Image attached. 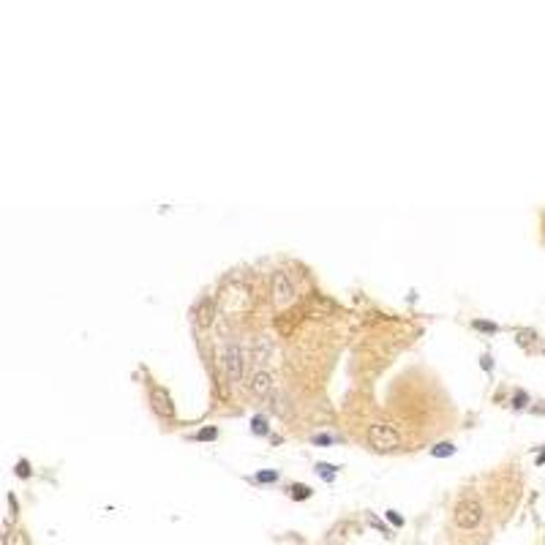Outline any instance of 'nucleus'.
<instances>
[{
	"label": "nucleus",
	"instance_id": "obj_7",
	"mask_svg": "<svg viewBox=\"0 0 545 545\" xmlns=\"http://www.w3.org/2000/svg\"><path fill=\"white\" fill-rule=\"evenodd\" d=\"M3 545H28V534H25V529L6 526V532H3Z\"/></svg>",
	"mask_w": 545,
	"mask_h": 545
},
{
	"label": "nucleus",
	"instance_id": "obj_18",
	"mask_svg": "<svg viewBox=\"0 0 545 545\" xmlns=\"http://www.w3.org/2000/svg\"><path fill=\"white\" fill-rule=\"evenodd\" d=\"M534 338H537L534 330H521V333H518V344H532Z\"/></svg>",
	"mask_w": 545,
	"mask_h": 545
},
{
	"label": "nucleus",
	"instance_id": "obj_19",
	"mask_svg": "<svg viewBox=\"0 0 545 545\" xmlns=\"http://www.w3.org/2000/svg\"><path fill=\"white\" fill-rule=\"evenodd\" d=\"M311 442H314V445H333L335 436H330V433H317V436H314Z\"/></svg>",
	"mask_w": 545,
	"mask_h": 545
},
{
	"label": "nucleus",
	"instance_id": "obj_20",
	"mask_svg": "<svg viewBox=\"0 0 545 545\" xmlns=\"http://www.w3.org/2000/svg\"><path fill=\"white\" fill-rule=\"evenodd\" d=\"M17 475H19V477H30V461H25V458H22V461L17 463Z\"/></svg>",
	"mask_w": 545,
	"mask_h": 545
},
{
	"label": "nucleus",
	"instance_id": "obj_15",
	"mask_svg": "<svg viewBox=\"0 0 545 545\" xmlns=\"http://www.w3.org/2000/svg\"><path fill=\"white\" fill-rule=\"evenodd\" d=\"M251 428H254V433H262V436H265L267 431H270V428H267V420H265L262 414H256L254 420H251Z\"/></svg>",
	"mask_w": 545,
	"mask_h": 545
},
{
	"label": "nucleus",
	"instance_id": "obj_2",
	"mask_svg": "<svg viewBox=\"0 0 545 545\" xmlns=\"http://www.w3.org/2000/svg\"><path fill=\"white\" fill-rule=\"evenodd\" d=\"M485 518V507L477 499H461L455 504V526L458 529H477Z\"/></svg>",
	"mask_w": 545,
	"mask_h": 545
},
{
	"label": "nucleus",
	"instance_id": "obj_10",
	"mask_svg": "<svg viewBox=\"0 0 545 545\" xmlns=\"http://www.w3.org/2000/svg\"><path fill=\"white\" fill-rule=\"evenodd\" d=\"M455 453V445L453 442H439L436 447H431V455L433 458H447V455H453Z\"/></svg>",
	"mask_w": 545,
	"mask_h": 545
},
{
	"label": "nucleus",
	"instance_id": "obj_9",
	"mask_svg": "<svg viewBox=\"0 0 545 545\" xmlns=\"http://www.w3.org/2000/svg\"><path fill=\"white\" fill-rule=\"evenodd\" d=\"M346 532H349V524H346V521H338V524L327 532L325 542H327V545H338V542H341L344 537H346Z\"/></svg>",
	"mask_w": 545,
	"mask_h": 545
},
{
	"label": "nucleus",
	"instance_id": "obj_5",
	"mask_svg": "<svg viewBox=\"0 0 545 545\" xmlns=\"http://www.w3.org/2000/svg\"><path fill=\"white\" fill-rule=\"evenodd\" d=\"M150 401H153V412L161 417H175V404H172L169 393L164 387H153L150 390Z\"/></svg>",
	"mask_w": 545,
	"mask_h": 545
},
{
	"label": "nucleus",
	"instance_id": "obj_4",
	"mask_svg": "<svg viewBox=\"0 0 545 545\" xmlns=\"http://www.w3.org/2000/svg\"><path fill=\"white\" fill-rule=\"evenodd\" d=\"M270 287H273V303L278 308H289L295 303V287H292L289 275L283 270H275L273 278H270Z\"/></svg>",
	"mask_w": 545,
	"mask_h": 545
},
{
	"label": "nucleus",
	"instance_id": "obj_24",
	"mask_svg": "<svg viewBox=\"0 0 545 545\" xmlns=\"http://www.w3.org/2000/svg\"><path fill=\"white\" fill-rule=\"evenodd\" d=\"M542 463H545V450H542L540 455H537V466H542Z\"/></svg>",
	"mask_w": 545,
	"mask_h": 545
},
{
	"label": "nucleus",
	"instance_id": "obj_23",
	"mask_svg": "<svg viewBox=\"0 0 545 545\" xmlns=\"http://www.w3.org/2000/svg\"><path fill=\"white\" fill-rule=\"evenodd\" d=\"M483 368H485V371L494 368V362H491V357H488V354H483Z\"/></svg>",
	"mask_w": 545,
	"mask_h": 545
},
{
	"label": "nucleus",
	"instance_id": "obj_6",
	"mask_svg": "<svg viewBox=\"0 0 545 545\" xmlns=\"http://www.w3.org/2000/svg\"><path fill=\"white\" fill-rule=\"evenodd\" d=\"M273 387H275V382H273L270 371H256V374L251 376V382H248V390L254 393V396H262V398L270 396Z\"/></svg>",
	"mask_w": 545,
	"mask_h": 545
},
{
	"label": "nucleus",
	"instance_id": "obj_14",
	"mask_svg": "<svg viewBox=\"0 0 545 545\" xmlns=\"http://www.w3.org/2000/svg\"><path fill=\"white\" fill-rule=\"evenodd\" d=\"M218 439V428L216 425H207V428H202L199 433H196V442H213Z\"/></svg>",
	"mask_w": 545,
	"mask_h": 545
},
{
	"label": "nucleus",
	"instance_id": "obj_17",
	"mask_svg": "<svg viewBox=\"0 0 545 545\" xmlns=\"http://www.w3.org/2000/svg\"><path fill=\"white\" fill-rule=\"evenodd\" d=\"M278 480V472H259L256 475V483H275Z\"/></svg>",
	"mask_w": 545,
	"mask_h": 545
},
{
	"label": "nucleus",
	"instance_id": "obj_8",
	"mask_svg": "<svg viewBox=\"0 0 545 545\" xmlns=\"http://www.w3.org/2000/svg\"><path fill=\"white\" fill-rule=\"evenodd\" d=\"M194 314L199 317V325H210V322H213V300L210 297H202L199 303H196Z\"/></svg>",
	"mask_w": 545,
	"mask_h": 545
},
{
	"label": "nucleus",
	"instance_id": "obj_21",
	"mask_svg": "<svg viewBox=\"0 0 545 545\" xmlns=\"http://www.w3.org/2000/svg\"><path fill=\"white\" fill-rule=\"evenodd\" d=\"M526 401H529L526 393H515V398H512V406H515V409H524V406H526Z\"/></svg>",
	"mask_w": 545,
	"mask_h": 545
},
{
	"label": "nucleus",
	"instance_id": "obj_11",
	"mask_svg": "<svg viewBox=\"0 0 545 545\" xmlns=\"http://www.w3.org/2000/svg\"><path fill=\"white\" fill-rule=\"evenodd\" d=\"M311 494H314V491H311L308 485H303V483H295V485H292V499H295V502L311 499Z\"/></svg>",
	"mask_w": 545,
	"mask_h": 545
},
{
	"label": "nucleus",
	"instance_id": "obj_3",
	"mask_svg": "<svg viewBox=\"0 0 545 545\" xmlns=\"http://www.w3.org/2000/svg\"><path fill=\"white\" fill-rule=\"evenodd\" d=\"M224 368L232 382H240L243 374H246V349L240 344H226L224 349Z\"/></svg>",
	"mask_w": 545,
	"mask_h": 545
},
{
	"label": "nucleus",
	"instance_id": "obj_12",
	"mask_svg": "<svg viewBox=\"0 0 545 545\" xmlns=\"http://www.w3.org/2000/svg\"><path fill=\"white\" fill-rule=\"evenodd\" d=\"M254 349H256V360H265L267 354L273 352V344H270V338H256V346H254Z\"/></svg>",
	"mask_w": 545,
	"mask_h": 545
},
{
	"label": "nucleus",
	"instance_id": "obj_16",
	"mask_svg": "<svg viewBox=\"0 0 545 545\" xmlns=\"http://www.w3.org/2000/svg\"><path fill=\"white\" fill-rule=\"evenodd\" d=\"M472 325H475L477 330H483V333H496V330H499V327L494 325V322H483V319H475Z\"/></svg>",
	"mask_w": 545,
	"mask_h": 545
},
{
	"label": "nucleus",
	"instance_id": "obj_13",
	"mask_svg": "<svg viewBox=\"0 0 545 545\" xmlns=\"http://www.w3.org/2000/svg\"><path fill=\"white\" fill-rule=\"evenodd\" d=\"M335 469H338V466H333V463H317V475L322 480H327V483H333V480H335Z\"/></svg>",
	"mask_w": 545,
	"mask_h": 545
},
{
	"label": "nucleus",
	"instance_id": "obj_22",
	"mask_svg": "<svg viewBox=\"0 0 545 545\" xmlns=\"http://www.w3.org/2000/svg\"><path fill=\"white\" fill-rule=\"evenodd\" d=\"M384 515H387V521H390L393 526H404V518H401L398 512H393V510H390V512H384Z\"/></svg>",
	"mask_w": 545,
	"mask_h": 545
},
{
	"label": "nucleus",
	"instance_id": "obj_1",
	"mask_svg": "<svg viewBox=\"0 0 545 545\" xmlns=\"http://www.w3.org/2000/svg\"><path fill=\"white\" fill-rule=\"evenodd\" d=\"M368 445L376 453H390L401 447V431L393 423H374L368 428Z\"/></svg>",
	"mask_w": 545,
	"mask_h": 545
}]
</instances>
